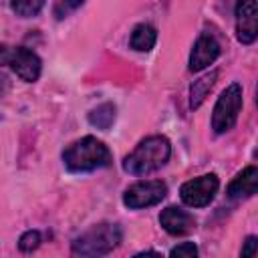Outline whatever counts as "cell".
<instances>
[{
    "instance_id": "1",
    "label": "cell",
    "mask_w": 258,
    "mask_h": 258,
    "mask_svg": "<svg viewBox=\"0 0 258 258\" xmlns=\"http://www.w3.org/2000/svg\"><path fill=\"white\" fill-rule=\"evenodd\" d=\"M169 155H171V145H169L167 137L151 135V137H145L123 159V169L131 175H147V173L163 167L167 163Z\"/></svg>"
},
{
    "instance_id": "2",
    "label": "cell",
    "mask_w": 258,
    "mask_h": 258,
    "mask_svg": "<svg viewBox=\"0 0 258 258\" xmlns=\"http://www.w3.org/2000/svg\"><path fill=\"white\" fill-rule=\"evenodd\" d=\"M121 228L111 222H101L79 238L71 246V258H103L113 252L121 242Z\"/></svg>"
},
{
    "instance_id": "3",
    "label": "cell",
    "mask_w": 258,
    "mask_h": 258,
    "mask_svg": "<svg viewBox=\"0 0 258 258\" xmlns=\"http://www.w3.org/2000/svg\"><path fill=\"white\" fill-rule=\"evenodd\" d=\"M62 161H64L69 171H77V173L79 171H93V169L109 165L111 151L107 149V145L103 141L87 135V137L71 143L62 151Z\"/></svg>"
},
{
    "instance_id": "4",
    "label": "cell",
    "mask_w": 258,
    "mask_h": 258,
    "mask_svg": "<svg viewBox=\"0 0 258 258\" xmlns=\"http://www.w3.org/2000/svg\"><path fill=\"white\" fill-rule=\"evenodd\" d=\"M242 109V87L238 83H232L226 87V91L218 97L212 113V129L216 133H226L236 125L238 113Z\"/></svg>"
},
{
    "instance_id": "5",
    "label": "cell",
    "mask_w": 258,
    "mask_h": 258,
    "mask_svg": "<svg viewBox=\"0 0 258 258\" xmlns=\"http://www.w3.org/2000/svg\"><path fill=\"white\" fill-rule=\"evenodd\" d=\"M0 64L12 67V71L26 83H34L40 77V71H42L40 58L24 46L0 44Z\"/></svg>"
},
{
    "instance_id": "6",
    "label": "cell",
    "mask_w": 258,
    "mask_h": 258,
    "mask_svg": "<svg viewBox=\"0 0 258 258\" xmlns=\"http://www.w3.org/2000/svg\"><path fill=\"white\" fill-rule=\"evenodd\" d=\"M167 194V185L161 179H143L129 185L123 194V204L131 210H141L159 204Z\"/></svg>"
},
{
    "instance_id": "7",
    "label": "cell",
    "mask_w": 258,
    "mask_h": 258,
    "mask_svg": "<svg viewBox=\"0 0 258 258\" xmlns=\"http://www.w3.org/2000/svg\"><path fill=\"white\" fill-rule=\"evenodd\" d=\"M218 187H220L218 177L214 173H206L185 181L179 189V198L189 208H204L214 200Z\"/></svg>"
},
{
    "instance_id": "8",
    "label": "cell",
    "mask_w": 258,
    "mask_h": 258,
    "mask_svg": "<svg viewBox=\"0 0 258 258\" xmlns=\"http://www.w3.org/2000/svg\"><path fill=\"white\" fill-rule=\"evenodd\" d=\"M236 36L242 44H250L258 36V4L244 0L236 4Z\"/></svg>"
},
{
    "instance_id": "9",
    "label": "cell",
    "mask_w": 258,
    "mask_h": 258,
    "mask_svg": "<svg viewBox=\"0 0 258 258\" xmlns=\"http://www.w3.org/2000/svg\"><path fill=\"white\" fill-rule=\"evenodd\" d=\"M218 56H220V42L212 34L204 32L196 40V44L191 48V54H189V71L191 73H198V71L210 67Z\"/></svg>"
},
{
    "instance_id": "10",
    "label": "cell",
    "mask_w": 258,
    "mask_h": 258,
    "mask_svg": "<svg viewBox=\"0 0 258 258\" xmlns=\"http://www.w3.org/2000/svg\"><path fill=\"white\" fill-rule=\"evenodd\" d=\"M159 224L163 226V230L167 234H171V236H183V234H187V232L194 230L196 220L185 210L175 208V206H169V208H165L159 214Z\"/></svg>"
},
{
    "instance_id": "11",
    "label": "cell",
    "mask_w": 258,
    "mask_h": 258,
    "mask_svg": "<svg viewBox=\"0 0 258 258\" xmlns=\"http://www.w3.org/2000/svg\"><path fill=\"white\" fill-rule=\"evenodd\" d=\"M258 189V169L256 165H248L242 173H238L230 185H228V198L232 200H242L254 196Z\"/></svg>"
},
{
    "instance_id": "12",
    "label": "cell",
    "mask_w": 258,
    "mask_h": 258,
    "mask_svg": "<svg viewBox=\"0 0 258 258\" xmlns=\"http://www.w3.org/2000/svg\"><path fill=\"white\" fill-rule=\"evenodd\" d=\"M155 40H157V30L151 24H137L133 28V32H131L129 44H131L133 50L149 52L155 46Z\"/></svg>"
},
{
    "instance_id": "13",
    "label": "cell",
    "mask_w": 258,
    "mask_h": 258,
    "mask_svg": "<svg viewBox=\"0 0 258 258\" xmlns=\"http://www.w3.org/2000/svg\"><path fill=\"white\" fill-rule=\"evenodd\" d=\"M216 79H218V71H212V73H206L204 77H200L198 81H194V85L189 89V105H191V109H198L204 103V99L210 93V89L214 87Z\"/></svg>"
},
{
    "instance_id": "14",
    "label": "cell",
    "mask_w": 258,
    "mask_h": 258,
    "mask_svg": "<svg viewBox=\"0 0 258 258\" xmlns=\"http://www.w3.org/2000/svg\"><path fill=\"white\" fill-rule=\"evenodd\" d=\"M89 121H91V125L97 127V129H103V131L109 129V127L113 125V121H115V105L103 103V105L95 107V109L89 113Z\"/></svg>"
},
{
    "instance_id": "15",
    "label": "cell",
    "mask_w": 258,
    "mask_h": 258,
    "mask_svg": "<svg viewBox=\"0 0 258 258\" xmlns=\"http://www.w3.org/2000/svg\"><path fill=\"white\" fill-rule=\"evenodd\" d=\"M44 2L42 0H14L10 2V8L22 16V18H28V16H36L40 10H42Z\"/></svg>"
},
{
    "instance_id": "16",
    "label": "cell",
    "mask_w": 258,
    "mask_h": 258,
    "mask_svg": "<svg viewBox=\"0 0 258 258\" xmlns=\"http://www.w3.org/2000/svg\"><path fill=\"white\" fill-rule=\"evenodd\" d=\"M38 246H40V232H36V230L24 232V234L20 236V240H18V250H20V252H32V250H36Z\"/></svg>"
},
{
    "instance_id": "17",
    "label": "cell",
    "mask_w": 258,
    "mask_h": 258,
    "mask_svg": "<svg viewBox=\"0 0 258 258\" xmlns=\"http://www.w3.org/2000/svg\"><path fill=\"white\" fill-rule=\"evenodd\" d=\"M169 258H198V246L194 242H183V244H177Z\"/></svg>"
},
{
    "instance_id": "18",
    "label": "cell",
    "mask_w": 258,
    "mask_h": 258,
    "mask_svg": "<svg viewBox=\"0 0 258 258\" xmlns=\"http://www.w3.org/2000/svg\"><path fill=\"white\" fill-rule=\"evenodd\" d=\"M256 250H258V238H256V236H248V238L242 242L240 258H254V256H256Z\"/></svg>"
},
{
    "instance_id": "19",
    "label": "cell",
    "mask_w": 258,
    "mask_h": 258,
    "mask_svg": "<svg viewBox=\"0 0 258 258\" xmlns=\"http://www.w3.org/2000/svg\"><path fill=\"white\" fill-rule=\"evenodd\" d=\"M83 6V2H58L56 6H54V16L56 18H64L71 10H77V8H81Z\"/></svg>"
},
{
    "instance_id": "20",
    "label": "cell",
    "mask_w": 258,
    "mask_h": 258,
    "mask_svg": "<svg viewBox=\"0 0 258 258\" xmlns=\"http://www.w3.org/2000/svg\"><path fill=\"white\" fill-rule=\"evenodd\" d=\"M8 91H10V79L4 73H0V97H4Z\"/></svg>"
},
{
    "instance_id": "21",
    "label": "cell",
    "mask_w": 258,
    "mask_h": 258,
    "mask_svg": "<svg viewBox=\"0 0 258 258\" xmlns=\"http://www.w3.org/2000/svg\"><path fill=\"white\" fill-rule=\"evenodd\" d=\"M133 258H159V254L157 252H141V254H137V256H133Z\"/></svg>"
}]
</instances>
